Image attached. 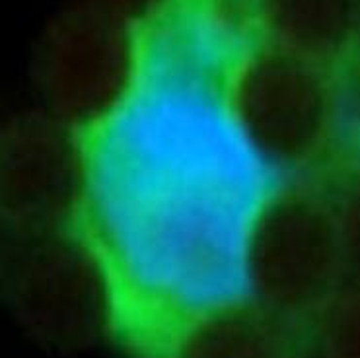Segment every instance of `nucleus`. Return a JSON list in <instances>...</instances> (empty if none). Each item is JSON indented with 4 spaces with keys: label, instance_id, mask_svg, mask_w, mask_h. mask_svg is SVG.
Returning <instances> with one entry per match:
<instances>
[{
    "label": "nucleus",
    "instance_id": "obj_1",
    "mask_svg": "<svg viewBox=\"0 0 360 358\" xmlns=\"http://www.w3.org/2000/svg\"><path fill=\"white\" fill-rule=\"evenodd\" d=\"M261 12L259 0H158L131 30L111 100L75 127L68 230L100 269L108 333L136 358H177L199 327L253 302L255 248L294 185L243 106Z\"/></svg>",
    "mask_w": 360,
    "mask_h": 358
},
{
    "label": "nucleus",
    "instance_id": "obj_2",
    "mask_svg": "<svg viewBox=\"0 0 360 358\" xmlns=\"http://www.w3.org/2000/svg\"><path fill=\"white\" fill-rule=\"evenodd\" d=\"M349 276L337 207L290 185L255 248L253 300L292 324L314 327Z\"/></svg>",
    "mask_w": 360,
    "mask_h": 358
},
{
    "label": "nucleus",
    "instance_id": "obj_3",
    "mask_svg": "<svg viewBox=\"0 0 360 358\" xmlns=\"http://www.w3.org/2000/svg\"><path fill=\"white\" fill-rule=\"evenodd\" d=\"M6 302L24 333L51 352L84 350L108 331L100 269L70 230L37 236Z\"/></svg>",
    "mask_w": 360,
    "mask_h": 358
},
{
    "label": "nucleus",
    "instance_id": "obj_4",
    "mask_svg": "<svg viewBox=\"0 0 360 358\" xmlns=\"http://www.w3.org/2000/svg\"><path fill=\"white\" fill-rule=\"evenodd\" d=\"M80 197L75 129L25 115L0 129V217L34 234L68 230Z\"/></svg>",
    "mask_w": 360,
    "mask_h": 358
},
{
    "label": "nucleus",
    "instance_id": "obj_5",
    "mask_svg": "<svg viewBox=\"0 0 360 358\" xmlns=\"http://www.w3.org/2000/svg\"><path fill=\"white\" fill-rule=\"evenodd\" d=\"M314 327L292 324L253 300L210 319L177 358H310Z\"/></svg>",
    "mask_w": 360,
    "mask_h": 358
},
{
    "label": "nucleus",
    "instance_id": "obj_6",
    "mask_svg": "<svg viewBox=\"0 0 360 358\" xmlns=\"http://www.w3.org/2000/svg\"><path fill=\"white\" fill-rule=\"evenodd\" d=\"M318 358H360V283L345 286L314 325Z\"/></svg>",
    "mask_w": 360,
    "mask_h": 358
},
{
    "label": "nucleus",
    "instance_id": "obj_7",
    "mask_svg": "<svg viewBox=\"0 0 360 358\" xmlns=\"http://www.w3.org/2000/svg\"><path fill=\"white\" fill-rule=\"evenodd\" d=\"M37 236L24 230L22 226L0 217V300H6L18 271L24 265L27 253L37 240Z\"/></svg>",
    "mask_w": 360,
    "mask_h": 358
},
{
    "label": "nucleus",
    "instance_id": "obj_8",
    "mask_svg": "<svg viewBox=\"0 0 360 358\" xmlns=\"http://www.w3.org/2000/svg\"><path fill=\"white\" fill-rule=\"evenodd\" d=\"M337 217L343 234L349 273L354 283H360V179L349 185L337 207Z\"/></svg>",
    "mask_w": 360,
    "mask_h": 358
},
{
    "label": "nucleus",
    "instance_id": "obj_9",
    "mask_svg": "<svg viewBox=\"0 0 360 358\" xmlns=\"http://www.w3.org/2000/svg\"><path fill=\"white\" fill-rule=\"evenodd\" d=\"M359 49H360V32H359Z\"/></svg>",
    "mask_w": 360,
    "mask_h": 358
}]
</instances>
